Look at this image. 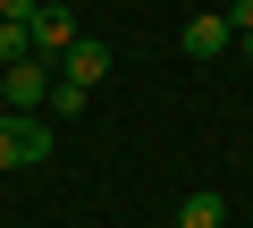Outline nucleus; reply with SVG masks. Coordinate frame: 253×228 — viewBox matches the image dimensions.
<instances>
[{"instance_id": "1", "label": "nucleus", "mask_w": 253, "mask_h": 228, "mask_svg": "<svg viewBox=\"0 0 253 228\" xmlns=\"http://www.w3.org/2000/svg\"><path fill=\"white\" fill-rule=\"evenodd\" d=\"M42 161H51L42 119H0V169H42Z\"/></svg>"}, {"instance_id": "2", "label": "nucleus", "mask_w": 253, "mask_h": 228, "mask_svg": "<svg viewBox=\"0 0 253 228\" xmlns=\"http://www.w3.org/2000/svg\"><path fill=\"white\" fill-rule=\"evenodd\" d=\"M26 34H34V59H51V68H59V59L76 51V17L59 9V0H42V9H34V26H26Z\"/></svg>"}, {"instance_id": "3", "label": "nucleus", "mask_w": 253, "mask_h": 228, "mask_svg": "<svg viewBox=\"0 0 253 228\" xmlns=\"http://www.w3.org/2000/svg\"><path fill=\"white\" fill-rule=\"evenodd\" d=\"M42 101H51V59H17L9 68V110L26 119V110H42Z\"/></svg>"}, {"instance_id": "4", "label": "nucleus", "mask_w": 253, "mask_h": 228, "mask_svg": "<svg viewBox=\"0 0 253 228\" xmlns=\"http://www.w3.org/2000/svg\"><path fill=\"white\" fill-rule=\"evenodd\" d=\"M236 43V26H228V9H203V17H186V59H219Z\"/></svg>"}, {"instance_id": "5", "label": "nucleus", "mask_w": 253, "mask_h": 228, "mask_svg": "<svg viewBox=\"0 0 253 228\" xmlns=\"http://www.w3.org/2000/svg\"><path fill=\"white\" fill-rule=\"evenodd\" d=\"M59 76H68V85H84V93H93V85H101V76H110V51H101V43H93V34H76V51H68V59H59Z\"/></svg>"}, {"instance_id": "6", "label": "nucleus", "mask_w": 253, "mask_h": 228, "mask_svg": "<svg viewBox=\"0 0 253 228\" xmlns=\"http://www.w3.org/2000/svg\"><path fill=\"white\" fill-rule=\"evenodd\" d=\"M219 220H228L219 194H186V211H177V228H219Z\"/></svg>"}, {"instance_id": "7", "label": "nucleus", "mask_w": 253, "mask_h": 228, "mask_svg": "<svg viewBox=\"0 0 253 228\" xmlns=\"http://www.w3.org/2000/svg\"><path fill=\"white\" fill-rule=\"evenodd\" d=\"M76 110H84V85L59 76V85H51V119H76Z\"/></svg>"}, {"instance_id": "8", "label": "nucleus", "mask_w": 253, "mask_h": 228, "mask_svg": "<svg viewBox=\"0 0 253 228\" xmlns=\"http://www.w3.org/2000/svg\"><path fill=\"white\" fill-rule=\"evenodd\" d=\"M0 101H9V68H0Z\"/></svg>"}]
</instances>
